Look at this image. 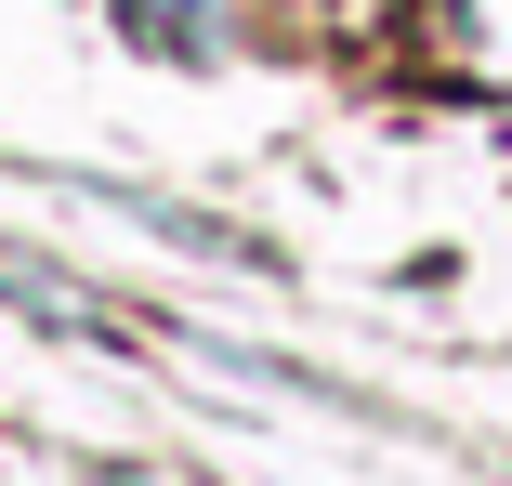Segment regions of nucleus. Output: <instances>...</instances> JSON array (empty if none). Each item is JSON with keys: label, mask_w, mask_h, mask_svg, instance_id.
<instances>
[{"label": "nucleus", "mask_w": 512, "mask_h": 486, "mask_svg": "<svg viewBox=\"0 0 512 486\" xmlns=\"http://www.w3.org/2000/svg\"><path fill=\"white\" fill-rule=\"evenodd\" d=\"M132 40L145 53H211V0H132Z\"/></svg>", "instance_id": "nucleus-1"}]
</instances>
